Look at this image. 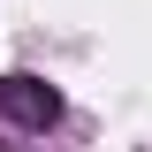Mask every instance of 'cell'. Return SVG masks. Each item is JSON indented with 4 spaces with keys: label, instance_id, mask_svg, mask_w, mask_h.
<instances>
[{
    "label": "cell",
    "instance_id": "1",
    "mask_svg": "<svg viewBox=\"0 0 152 152\" xmlns=\"http://www.w3.org/2000/svg\"><path fill=\"white\" fill-rule=\"evenodd\" d=\"M0 107L15 114L23 129H53V122H61V91L38 84V76H0Z\"/></svg>",
    "mask_w": 152,
    "mask_h": 152
}]
</instances>
